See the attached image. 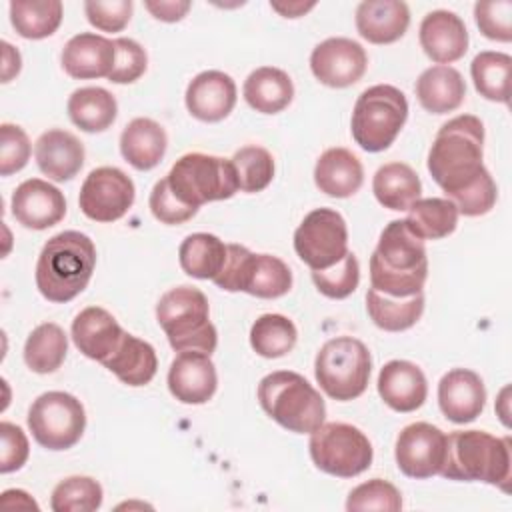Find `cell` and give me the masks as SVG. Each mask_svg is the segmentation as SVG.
I'll return each mask as SVG.
<instances>
[{
	"instance_id": "cell-1",
	"label": "cell",
	"mask_w": 512,
	"mask_h": 512,
	"mask_svg": "<svg viewBox=\"0 0 512 512\" xmlns=\"http://www.w3.org/2000/svg\"><path fill=\"white\" fill-rule=\"evenodd\" d=\"M482 158L484 124L478 116L460 114L436 132L426 166L432 180L450 198L486 172Z\"/></svg>"
},
{
	"instance_id": "cell-2",
	"label": "cell",
	"mask_w": 512,
	"mask_h": 512,
	"mask_svg": "<svg viewBox=\"0 0 512 512\" xmlns=\"http://www.w3.org/2000/svg\"><path fill=\"white\" fill-rule=\"evenodd\" d=\"M428 278V256L420 240L404 220H392L382 230L370 256V288L408 298L422 292Z\"/></svg>"
},
{
	"instance_id": "cell-3",
	"label": "cell",
	"mask_w": 512,
	"mask_h": 512,
	"mask_svg": "<svg viewBox=\"0 0 512 512\" xmlns=\"http://www.w3.org/2000/svg\"><path fill=\"white\" fill-rule=\"evenodd\" d=\"M94 266V242L78 230H64L54 234L40 250L36 288L50 302H70L88 286Z\"/></svg>"
},
{
	"instance_id": "cell-4",
	"label": "cell",
	"mask_w": 512,
	"mask_h": 512,
	"mask_svg": "<svg viewBox=\"0 0 512 512\" xmlns=\"http://www.w3.org/2000/svg\"><path fill=\"white\" fill-rule=\"evenodd\" d=\"M510 438L484 430H456L446 436V456L440 476L458 482H484L508 490Z\"/></svg>"
},
{
	"instance_id": "cell-5",
	"label": "cell",
	"mask_w": 512,
	"mask_h": 512,
	"mask_svg": "<svg viewBox=\"0 0 512 512\" xmlns=\"http://www.w3.org/2000/svg\"><path fill=\"white\" fill-rule=\"evenodd\" d=\"M258 402L274 422L296 434H312L326 418L320 392L292 370L266 374L258 384Z\"/></svg>"
},
{
	"instance_id": "cell-6",
	"label": "cell",
	"mask_w": 512,
	"mask_h": 512,
	"mask_svg": "<svg viewBox=\"0 0 512 512\" xmlns=\"http://www.w3.org/2000/svg\"><path fill=\"white\" fill-rule=\"evenodd\" d=\"M156 320L176 352L216 350L218 332L210 322V306L202 290L176 286L164 292L156 304Z\"/></svg>"
},
{
	"instance_id": "cell-7",
	"label": "cell",
	"mask_w": 512,
	"mask_h": 512,
	"mask_svg": "<svg viewBox=\"0 0 512 512\" xmlns=\"http://www.w3.org/2000/svg\"><path fill=\"white\" fill-rule=\"evenodd\" d=\"M406 118L404 92L392 84H374L356 98L350 120L352 138L366 152H382L396 140Z\"/></svg>"
},
{
	"instance_id": "cell-8",
	"label": "cell",
	"mask_w": 512,
	"mask_h": 512,
	"mask_svg": "<svg viewBox=\"0 0 512 512\" xmlns=\"http://www.w3.org/2000/svg\"><path fill=\"white\" fill-rule=\"evenodd\" d=\"M372 372V356L364 342L336 336L324 342L314 360V376L326 396L348 402L364 394Z\"/></svg>"
},
{
	"instance_id": "cell-9",
	"label": "cell",
	"mask_w": 512,
	"mask_h": 512,
	"mask_svg": "<svg viewBox=\"0 0 512 512\" xmlns=\"http://www.w3.org/2000/svg\"><path fill=\"white\" fill-rule=\"evenodd\" d=\"M178 200L200 208L206 202L228 200L238 190V178L232 160L190 152L180 156L166 174Z\"/></svg>"
},
{
	"instance_id": "cell-10",
	"label": "cell",
	"mask_w": 512,
	"mask_h": 512,
	"mask_svg": "<svg viewBox=\"0 0 512 512\" xmlns=\"http://www.w3.org/2000/svg\"><path fill=\"white\" fill-rule=\"evenodd\" d=\"M226 292H246L256 298H280L292 288V272L272 254H254L242 244H228L222 272L212 280Z\"/></svg>"
},
{
	"instance_id": "cell-11",
	"label": "cell",
	"mask_w": 512,
	"mask_h": 512,
	"mask_svg": "<svg viewBox=\"0 0 512 512\" xmlns=\"http://www.w3.org/2000/svg\"><path fill=\"white\" fill-rule=\"evenodd\" d=\"M314 466L330 476L354 478L370 468L374 450L368 436L346 422H328L310 434Z\"/></svg>"
},
{
	"instance_id": "cell-12",
	"label": "cell",
	"mask_w": 512,
	"mask_h": 512,
	"mask_svg": "<svg viewBox=\"0 0 512 512\" xmlns=\"http://www.w3.org/2000/svg\"><path fill=\"white\" fill-rule=\"evenodd\" d=\"M28 430L48 450H68L84 434L86 412L82 402L60 390L40 394L28 410Z\"/></svg>"
},
{
	"instance_id": "cell-13",
	"label": "cell",
	"mask_w": 512,
	"mask_h": 512,
	"mask_svg": "<svg viewBox=\"0 0 512 512\" xmlns=\"http://www.w3.org/2000/svg\"><path fill=\"white\" fill-rule=\"evenodd\" d=\"M294 250L310 270H326L348 254V228L340 212L316 208L294 232Z\"/></svg>"
},
{
	"instance_id": "cell-14",
	"label": "cell",
	"mask_w": 512,
	"mask_h": 512,
	"mask_svg": "<svg viewBox=\"0 0 512 512\" xmlns=\"http://www.w3.org/2000/svg\"><path fill=\"white\" fill-rule=\"evenodd\" d=\"M136 188L128 174L116 166L94 168L80 186L78 204L86 218L116 222L134 204Z\"/></svg>"
},
{
	"instance_id": "cell-15",
	"label": "cell",
	"mask_w": 512,
	"mask_h": 512,
	"mask_svg": "<svg viewBox=\"0 0 512 512\" xmlns=\"http://www.w3.org/2000/svg\"><path fill=\"white\" fill-rule=\"evenodd\" d=\"M446 456V434L428 422H414L400 430L394 446L398 470L416 480L440 474Z\"/></svg>"
},
{
	"instance_id": "cell-16",
	"label": "cell",
	"mask_w": 512,
	"mask_h": 512,
	"mask_svg": "<svg viewBox=\"0 0 512 512\" xmlns=\"http://www.w3.org/2000/svg\"><path fill=\"white\" fill-rule=\"evenodd\" d=\"M368 66V54L360 42L344 36L326 38L310 54V70L316 80L330 88L356 84Z\"/></svg>"
},
{
	"instance_id": "cell-17",
	"label": "cell",
	"mask_w": 512,
	"mask_h": 512,
	"mask_svg": "<svg viewBox=\"0 0 512 512\" xmlns=\"http://www.w3.org/2000/svg\"><path fill=\"white\" fill-rule=\"evenodd\" d=\"M12 216L30 230H46L66 216L64 194L42 178H28L16 186L10 200Z\"/></svg>"
},
{
	"instance_id": "cell-18",
	"label": "cell",
	"mask_w": 512,
	"mask_h": 512,
	"mask_svg": "<svg viewBox=\"0 0 512 512\" xmlns=\"http://www.w3.org/2000/svg\"><path fill=\"white\" fill-rule=\"evenodd\" d=\"M218 388L216 366L206 352H180L168 370V390L182 404H204Z\"/></svg>"
},
{
	"instance_id": "cell-19",
	"label": "cell",
	"mask_w": 512,
	"mask_h": 512,
	"mask_svg": "<svg viewBox=\"0 0 512 512\" xmlns=\"http://www.w3.org/2000/svg\"><path fill=\"white\" fill-rule=\"evenodd\" d=\"M438 406L454 424L474 422L486 406L482 378L468 368H452L438 382Z\"/></svg>"
},
{
	"instance_id": "cell-20",
	"label": "cell",
	"mask_w": 512,
	"mask_h": 512,
	"mask_svg": "<svg viewBox=\"0 0 512 512\" xmlns=\"http://www.w3.org/2000/svg\"><path fill=\"white\" fill-rule=\"evenodd\" d=\"M420 46L424 54L448 66L460 60L468 50V30L464 20L450 10H432L420 22Z\"/></svg>"
},
{
	"instance_id": "cell-21",
	"label": "cell",
	"mask_w": 512,
	"mask_h": 512,
	"mask_svg": "<svg viewBox=\"0 0 512 512\" xmlns=\"http://www.w3.org/2000/svg\"><path fill=\"white\" fill-rule=\"evenodd\" d=\"M184 100L196 120L220 122L236 106V84L222 70H204L190 80Z\"/></svg>"
},
{
	"instance_id": "cell-22",
	"label": "cell",
	"mask_w": 512,
	"mask_h": 512,
	"mask_svg": "<svg viewBox=\"0 0 512 512\" xmlns=\"http://www.w3.org/2000/svg\"><path fill=\"white\" fill-rule=\"evenodd\" d=\"M378 394L396 412L418 410L428 396V382L420 366L410 360H390L380 368Z\"/></svg>"
},
{
	"instance_id": "cell-23",
	"label": "cell",
	"mask_w": 512,
	"mask_h": 512,
	"mask_svg": "<svg viewBox=\"0 0 512 512\" xmlns=\"http://www.w3.org/2000/svg\"><path fill=\"white\" fill-rule=\"evenodd\" d=\"M116 60L114 40L94 32L72 36L62 50V68L70 78H108Z\"/></svg>"
},
{
	"instance_id": "cell-24",
	"label": "cell",
	"mask_w": 512,
	"mask_h": 512,
	"mask_svg": "<svg viewBox=\"0 0 512 512\" xmlns=\"http://www.w3.org/2000/svg\"><path fill=\"white\" fill-rule=\"evenodd\" d=\"M84 144L68 130L52 128L34 144V158L44 176L54 182L72 180L84 166Z\"/></svg>"
},
{
	"instance_id": "cell-25",
	"label": "cell",
	"mask_w": 512,
	"mask_h": 512,
	"mask_svg": "<svg viewBox=\"0 0 512 512\" xmlns=\"http://www.w3.org/2000/svg\"><path fill=\"white\" fill-rule=\"evenodd\" d=\"M122 336V326L108 310L100 306H88L72 320V340L76 348L86 358L100 364L116 350Z\"/></svg>"
},
{
	"instance_id": "cell-26",
	"label": "cell",
	"mask_w": 512,
	"mask_h": 512,
	"mask_svg": "<svg viewBox=\"0 0 512 512\" xmlns=\"http://www.w3.org/2000/svg\"><path fill=\"white\" fill-rule=\"evenodd\" d=\"M356 30L370 44H392L410 26V10L400 0H364L356 8Z\"/></svg>"
},
{
	"instance_id": "cell-27",
	"label": "cell",
	"mask_w": 512,
	"mask_h": 512,
	"mask_svg": "<svg viewBox=\"0 0 512 512\" xmlns=\"http://www.w3.org/2000/svg\"><path fill=\"white\" fill-rule=\"evenodd\" d=\"M314 182L332 198L354 196L364 182L362 162L348 148H328L316 160Z\"/></svg>"
},
{
	"instance_id": "cell-28",
	"label": "cell",
	"mask_w": 512,
	"mask_h": 512,
	"mask_svg": "<svg viewBox=\"0 0 512 512\" xmlns=\"http://www.w3.org/2000/svg\"><path fill=\"white\" fill-rule=\"evenodd\" d=\"M414 92L426 112L448 114L464 102L466 82L456 68L436 64L418 76Z\"/></svg>"
},
{
	"instance_id": "cell-29",
	"label": "cell",
	"mask_w": 512,
	"mask_h": 512,
	"mask_svg": "<svg viewBox=\"0 0 512 512\" xmlns=\"http://www.w3.org/2000/svg\"><path fill=\"white\" fill-rule=\"evenodd\" d=\"M166 130L152 118L130 120L120 134L122 158L136 170H152L166 154Z\"/></svg>"
},
{
	"instance_id": "cell-30",
	"label": "cell",
	"mask_w": 512,
	"mask_h": 512,
	"mask_svg": "<svg viewBox=\"0 0 512 512\" xmlns=\"http://www.w3.org/2000/svg\"><path fill=\"white\" fill-rule=\"evenodd\" d=\"M122 384L144 386L158 370V356L152 344L124 332L116 350L102 362Z\"/></svg>"
},
{
	"instance_id": "cell-31",
	"label": "cell",
	"mask_w": 512,
	"mask_h": 512,
	"mask_svg": "<svg viewBox=\"0 0 512 512\" xmlns=\"http://www.w3.org/2000/svg\"><path fill=\"white\" fill-rule=\"evenodd\" d=\"M248 106L260 114H278L294 98L292 78L276 66H260L248 74L242 88Z\"/></svg>"
},
{
	"instance_id": "cell-32",
	"label": "cell",
	"mask_w": 512,
	"mask_h": 512,
	"mask_svg": "<svg viewBox=\"0 0 512 512\" xmlns=\"http://www.w3.org/2000/svg\"><path fill=\"white\" fill-rule=\"evenodd\" d=\"M372 192L384 208L402 212L420 198L422 182L408 164L388 162L376 170L372 178Z\"/></svg>"
},
{
	"instance_id": "cell-33",
	"label": "cell",
	"mask_w": 512,
	"mask_h": 512,
	"mask_svg": "<svg viewBox=\"0 0 512 512\" xmlns=\"http://www.w3.org/2000/svg\"><path fill=\"white\" fill-rule=\"evenodd\" d=\"M66 110L74 126L94 134V132H104L114 124L118 114V104H116V98L106 88L86 86L70 94Z\"/></svg>"
},
{
	"instance_id": "cell-34",
	"label": "cell",
	"mask_w": 512,
	"mask_h": 512,
	"mask_svg": "<svg viewBox=\"0 0 512 512\" xmlns=\"http://www.w3.org/2000/svg\"><path fill=\"white\" fill-rule=\"evenodd\" d=\"M228 244L208 232L186 236L178 248L180 268L198 280H214L226 262Z\"/></svg>"
},
{
	"instance_id": "cell-35",
	"label": "cell",
	"mask_w": 512,
	"mask_h": 512,
	"mask_svg": "<svg viewBox=\"0 0 512 512\" xmlns=\"http://www.w3.org/2000/svg\"><path fill=\"white\" fill-rule=\"evenodd\" d=\"M366 312L370 320L386 332H402L412 328L424 312V292L408 298H394L374 288L366 292Z\"/></svg>"
},
{
	"instance_id": "cell-36",
	"label": "cell",
	"mask_w": 512,
	"mask_h": 512,
	"mask_svg": "<svg viewBox=\"0 0 512 512\" xmlns=\"http://www.w3.org/2000/svg\"><path fill=\"white\" fill-rule=\"evenodd\" d=\"M458 208L448 198H418L404 222L420 240H440L458 226Z\"/></svg>"
},
{
	"instance_id": "cell-37",
	"label": "cell",
	"mask_w": 512,
	"mask_h": 512,
	"mask_svg": "<svg viewBox=\"0 0 512 512\" xmlns=\"http://www.w3.org/2000/svg\"><path fill=\"white\" fill-rule=\"evenodd\" d=\"M60 0H14L10 2V22L26 40L52 36L62 22Z\"/></svg>"
},
{
	"instance_id": "cell-38",
	"label": "cell",
	"mask_w": 512,
	"mask_h": 512,
	"mask_svg": "<svg viewBox=\"0 0 512 512\" xmlns=\"http://www.w3.org/2000/svg\"><path fill=\"white\" fill-rule=\"evenodd\" d=\"M66 352V332L54 322H44L28 334L24 344V362L36 374H50L62 366Z\"/></svg>"
},
{
	"instance_id": "cell-39",
	"label": "cell",
	"mask_w": 512,
	"mask_h": 512,
	"mask_svg": "<svg viewBox=\"0 0 512 512\" xmlns=\"http://www.w3.org/2000/svg\"><path fill=\"white\" fill-rule=\"evenodd\" d=\"M510 70H512V58L506 52L484 50L476 54L470 64V74H472L476 92L486 100L508 104Z\"/></svg>"
},
{
	"instance_id": "cell-40",
	"label": "cell",
	"mask_w": 512,
	"mask_h": 512,
	"mask_svg": "<svg viewBox=\"0 0 512 512\" xmlns=\"http://www.w3.org/2000/svg\"><path fill=\"white\" fill-rule=\"evenodd\" d=\"M298 340L294 322L282 314H262L250 328V346L262 358H280L292 352Z\"/></svg>"
},
{
	"instance_id": "cell-41",
	"label": "cell",
	"mask_w": 512,
	"mask_h": 512,
	"mask_svg": "<svg viewBox=\"0 0 512 512\" xmlns=\"http://www.w3.org/2000/svg\"><path fill=\"white\" fill-rule=\"evenodd\" d=\"M102 486L90 476H70L60 480L50 498L54 512H92L102 506Z\"/></svg>"
},
{
	"instance_id": "cell-42",
	"label": "cell",
	"mask_w": 512,
	"mask_h": 512,
	"mask_svg": "<svg viewBox=\"0 0 512 512\" xmlns=\"http://www.w3.org/2000/svg\"><path fill=\"white\" fill-rule=\"evenodd\" d=\"M230 160L236 170L238 190L242 192H262L274 178V158L262 146H244Z\"/></svg>"
},
{
	"instance_id": "cell-43",
	"label": "cell",
	"mask_w": 512,
	"mask_h": 512,
	"mask_svg": "<svg viewBox=\"0 0 512 512\" xmlns=\"http://www.w3.org/2000/svg\"><path fill=\"white\" fill-rule=\"evenodd\" d=\"M312 282L318 288L320 294L332 300L348 298L360 282V264L354 252L348 250V254L336 262L334 266L326 270H312Z\"/></svg>"
},
{
	"instance_id": "cell-44",
	"label": "cell",
	"mask_w": 512,
	"mask_h": 512,
	"mask_svg": "<svg viewBox=\"0 0 512 512\" xmlns=\"http://www.w3.org/2000/svg\"><path fill=\"white\" fill-rule=\"evenodd\" d=\"M348 512L360 510H384V512H398L402 510V494L400 490L382 478H372L368 482L358 484L346 500Z\"/></svg>"
},
{
	"instance_id": "cell-45",
	"label": "cell",
	"mask_w": 512,
	"mask_h": 512,
	"mask_svg": "<svg viewBox=\"0 0 512 512\" xmlns=\"http://www.w3.org/2000/svg\"><path fill=\"white\" fill-rule=\"evenodd\" d=\"M474 20L486 38L496 42L512 40V2L510 0L476 2Z\"/></svg>"
},
{
	"instance_id": "cell-46",
	"label": "cell",
	"mask_w": 512,
	"mask_h": 512,
	"mask_svg": "<svg viewBox=\"0 0 512 512\" xmlns=\"http://www.w3.org/2000/svg\"><path fill=\"white\" fill-rule=\"evenodd\" d=\"M496 198H498L496 182L486 170L478 180H474L470 186L462 188L460 192L452 194L448 200L454 202V206L458 208V214L472 218V216L488 214L494 208Z\"/></svg>"
},
{
	"instance_id": "cell-47",
	"label": "cell",
	"mask_w": 512,
	"mask_h": 512,
	"mask_svg": "<svg viewBox=\"0 0 512 512\" xmlns=\"http://www.w3.org/2000/svg\"><path fill=\"white\" fill-rule=\"evenodd\" d=\"M150 212L156 220H160L162 224L168 226H176V224H184L188 222L192 216H196L198 208L184 204L182 200H178L168 184V178H162L154 184L152 192H150V200H148Z\"/></svg>"
},
{
	"instance_id": "cell-48",
	"label": "cell",
	"mask_w": 512,
	"mask_h": 512,
	"mask_svg": "<svg viewBox=\"0 0 512 512\" xmlns=\"http://www.w3.org/2000/svg\"><path fill=\"white\" fill-rule=\"evenodd\" d=\"M114 48H116V60L108 80L114 84L136 82L146 72V66H148L146 50L132 38H116Z\"/></svg>"
},
{
	"instance_id": "cell-49",
	"label": "cell",
	"mask_w": 512,
	"mask_h": 512,
	"mask_svg": "<svg viewBox=\"0 0 512 512\" xmlns=\"http://www.w3.org/2000/svg\"><path fill=\"white\" fill-rule=\"evenodd\" d=\"M30 140L26 132L10 122L0 126V174L10 176L22 170L30 160Z\"/></svg>"
},
{
	"instance_id": "cell-50",
	"label": "cell",
	"mask_w": 512,
	"mask_h": 512,
	"mask_svg": "<svg viewBox=\"0 0 512 512\" xmlns=\"http://www.w3.org/2000/svg\"><path fill=\"white\" fill-rule=\"evenodd\" d=\"M132 0H88L84 12L88 22L102 32H122L132 18Z\"/></svg>"
},
{
	"instance_id": "cell-51",
	"label": "cell",
	"mask_w": 512,
	"mask_h": 512,
	"mask_svg": "<svg viewBox=\"0 0 512 512\" xmlns=\"http://www.w3.org/2000/svg\"><path fill=\"white\" fill-rule=\"evenodd\" d=\"M0 440H2V456H0V472L8 474L20 470L30 454L28 438L24 430L12 422H0Z\"/></svg>"
},
{
	"instance_id": "cell-52",
	"label": "cell",
	"mask_w": 512,
	"mask_h": 512,
	"mask_svg": "<svg viewBox=\"0 0 512 512\" xmlns=\"http://www.w3.org/2000/svg\"><path fill=\"white\" fill-rule=\"evenodd\" d=\"M188 0H146L144 8L162 22H178L182 20L190 10Z\"/></svg>"
},
{
	"instance_id": "cell-53",
	"label": "cell",
	"mask_w": 512,
	"mask_h": 512,
	"mask_svg": "<svg viewBox=\"0 0 512 512\" xmlns=\"http://www.w3.org/2000/svg\"><path fill=\"white\" fill-rule=\"evenodd\" d=\"M22 68L20 52L6 40H2V82H10Z\"/></svg>"
},
{
	"instance_id": "cell-54",
	"label": "cell",
	"mask_w": 512,
	"mask_h": 512,
	"mask_svg": "<svg viewBox=\"0 0 512 512\" xmlns=\"http://www.w3.org/2000/svg\"><path fill=\"white\" fill-rule=\"evenodd\" d=\"M4 508H34L38 510V504L32 500V496L24 490H4L0 498Z\"/></svg>"
},
{
	"instance_id": "cell-55",
	"label": "cell",
	"mask_w": 512,
	"mask_h": 512,
	"mask_svg": "<svg viewBox=\"0 0 512 512\" xmlns=\"http://www.w3.org/2000/svg\"><path fill=\"white\" fill-rule=\"evenodd\" d=\"M270 6L280 12L284 18H300L304 16L308 10H312L316 6V2H270Z\"/></svg>"
}]
</instances>
